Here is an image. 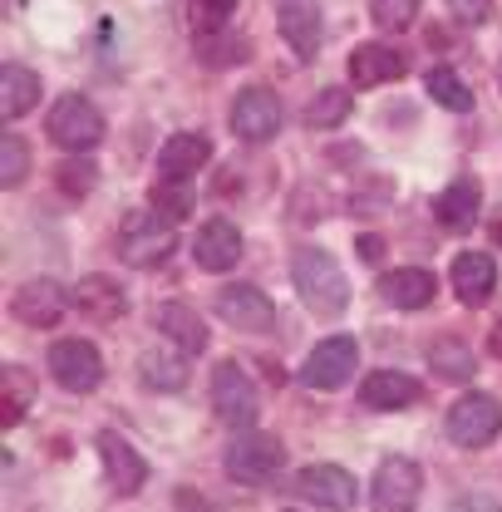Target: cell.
Instances as JSON below:
<instances>
[{"mask_svg": "<svg viewBox=\"0 0 502 512\" xmlns=\"http://www.w3.org/2000/svg\"><path fill=\"white\" fill-rule=\"evenodd\" d=\"M291 276H296V291H301V301L311 306L315 316L335 320L345 306H350L345 271L335 266V256H330V252H315V247L296 252V261H291Z\"/></svg>", "mask_w": 502, "mask_h": 512, "instance_id": "cell-1", "label": "cell"}, {"mask_svg": "<svg viewBox=\"0 0 502 512\" xmlns=\"http://www.w3.org/2000/svg\"><path fill=\"white\" fill-rule=\"evenodd\" d=\"M178 247V232H173V217H153V212H133L124 227H119V256L128 266H163Z\"/></svg>", "mask_w": 502, "mask_h": 512, "instance_id": "cell-2", "label": "cell"}, {"mask_svg": "<svg viewBox=\"0 0 502 512\" xmlns=\"http://www.w3.org/2000/svg\"><path fill=\"white\" fill-rule=\"evenodd\" d=\"M45 133H50V143H60L64 153H89L104 138V119H99V109L84 94H64V99H55V109L45 119Z\"/></svg>", "mask_w": 502, "mask_h": 512, "instance_id": "cell-3", "label": "cell"}, {"mask_svg": "<svg viewBox=\"0 0 502 512\" xmlns=\"http://www.w3.org/2000/svg\"><path fill=\"white\" fill-rule=\"evenodd\" d=\"M502 434V404L493 394H463L448 409V439L458 448H488Z\"/></svg>", "mask_w": 502, "mask_h": 512, "instance_id": "cell-4", "label": "cell"}, {"mask_svg": "<svg viewBox=\"0 0 502 512\" xmlns=\"http://www.w3.org/2000/svg\"><path fill=\"white\" fill-rule=\"evenodd\" d=\"M212 409H217V419L232 424V429H251V424H256V414H261L256 384L247 380V370H242L237 360L217 365V375H212Z\"/></svg>", "mask_w": 502, "mask_h": 512, "instance_id": "cell-5", "label": "cell"}, {"mask_svg": "<svg viewBox=\"0 0 502 512\" xmlns=\"http://www.w3.org/2000/svg\"><path fill=\"white\" fill-rule=\"evenodd\" d=\"M281 463H286V453H281V444L271 434H242L237 444L227 448V478H237L247 488L271 483L281 473Z\"/></svg>", "mask_w": 502, "mask_h": 512, "instance_id": "cell-6", "label": "cell"}, {"mask_svg": "<svg viewBox=\"0 0 502 512\" xmlns=\"http://www.w3.org/2000/svg\"><path fill=\"white\" fill-rule=\"evenodd\" d=\"M50 375L69 394H89L104 380V360H99V350L89 340H55L50 345Z\"/></svg>", "mask_w": 502, "mask_h": 512, "instance_id": "cell-7", "label": "cell"}, {"mask_svg": "<svg viewBox=\"0 0 502 512\" xmlns=\"http://www.w3.org/2000/svg\"><path fill=\"white\" fill-rule=\"evenodd\" d=\"M355 365H360V345H355V335H330V340H320L311 355H306L301 380L311 384V389H340V384L355 375Z\"/></svg>", "mask_w": 502, "mask_h": 512, "instance_id": "cell-8", "label": "cell"}, {"mask_svg": "<svg viewBox=\"0 0 502 512\" xmlns=\"http://www.w3.org/2000/svg\"><path fill=\"white\" fill-rule=\"evenodd\" d=\"M424 493V473L414 458H384L375 473V488H370V503L379 512H409Z\"/></svg>", "mask_w": 502, "mask_h": 512, "instance_id": "cell-9", "label": "cell"}, {"mask_svg": "<svg viewBox=\"0 0 502 512\" xmlns=\"http://www.w3.org/2000/svg\"><path fill=\"white\" fill-rule=\"evenodd\" d=\"M355 478L345 473V468H335V463H315L306 468L301 478H296V498L301 503H311V508H330V512H345L355 508Z\"/></svg>", "mask_w": 502, "mask_h": 512, "instance_id": "cell-10", "label": "cell"}, {"mask_svg": "<svg viewBox=\"0 0 502 512\" xmlns=\"http://www.w3.org/2000/svg\"><path fill=\"white\" fill-rule=\"evenodd\" d=\"M217 316L227 320V325H237V330H251V335L276 330V306L256 286H227V291H217Z\"/></svg>", "mask_w": 502, "mask_h": 512, "instance_id": "cell-11", "label": "cell"}, {"mask_svg": "<svg viewBox=\"0 0 502 512\" xmlns=\"http://www.w3.org/2000/svg\"><path fill=\"white\" fill-rule=\"evenodd\" d=\"M232 128H237V138H247V143L276 138V128H281V99H276L271 89H247V94H237V104H232Z\"/></svg>", "mask_w": 502, "mask_h": 512, "instance_id": "cell-12", "label": "cell"}, {"mask_svg": "<svg viewBox=\"0 0 502 512\" xmlns=\"http://www.w3.org/2000/svg\"><path fill=\"white\" fill-rule=\"evenodd\" d=\"M99 463H104V478H109V488L119 493V498H133L143 483H148V463L133 453L128 439L119 434H99Z\"/></svg>", "mask_w": 502, "mask_h": 512, "instance_id": "cell-13", "label": "cell"}, {"mask_svg": "<svg viewBox=\"0 0 502 512\" xmlns=\"http://www.w3.org/2000/svg\"><path fill=\"white\" fill-rule=\"evenodd\" d=\"M69 301H74V296H64L55 281H25V286L10 296V311H15V320H25V325H35V330H50V325H60Z\"/></svg>", "mask_w": 502, "mask_h": 512, "instance_id": "cell-14", "label": "cell"}, {"mask_svg": "<svg viewBox=\"0 0 502 512\" xmlns=\"http://www.w3.org/2000/svg\"><path fill=\"white\" fill-rule=\"evenodd\" d=\"M192 256L202 271H232L242 261V232L227 222V217H212L197 227V242H192Z\"/></svg>", "mask_w": 502, "mask_h": 512, "instance_id": "cell-15", "label": "cell"}, {"mask_svg": "<svg viewBox=\"0 0 502 512\" xmlns=\"http://www.w3.org/2000/svg\"><path fill=\"white\" fill-rule=\"evenodd\" d=\"M276 25L301 60H315V50H320V5L315 0H276Z\"/></svg>", "mask_w": 502, "mask_h": 512, "instance_id": "cell-16", "label": "cell"}, {"mask_svg": "<svg viewBox=\"0 0 502 512\" xmlns=\"http://www.w3.org/2000/svg\"><path fill=\"white\" fill-rule=\"evenodd\" d=\"M448 276H453V296L463 306H483L493 296V286H498V266H493V256H483V252L453 256V271Z\"/></svg>", "mask_w": 502, "mask_h": 512, "instance_id": "cell-17", "label": "cell"}, {"mask_svg": "<svg viewBox=\"0 0 502 512\" xmlns=\"http://www.w3.org/2000/svg\"><path fill=\"white\" fill-rule=\"evenodd\" d=\"M212 158V143L202 138V133H173L163 148H158V178H178V183H188L197 178V168Z\"/></svg>", "mask_w": 502, "mask_h": 512, "instance_id": "cell-18", "label": "cell"}, {"mask_svg": "<svg viewBox=\"0 0 502 512\" xmlns=\"http://www.w3.org/2000/svg\"><path fill=\"white\" fill-rule=\"evenodd\" d=\"M379 296H384L389 306H399V311H424V306L439 296V281H434L429 271H419V266H404V271L379 276Z\"/></svg>", "mask_w": 502, "mask_h": 512, "instance_id": "cell-19", "label": "cell"}, {"mask_svg": "<svg viewBox=\"0 0 502 512\" xmlns=\"http://www.w3.org/2000/svg\"><path fill=\"white\" fill-rule=\"evenodd\" d=\"M404 55L389 50V45H360L350 55V84L355 89H375V84H389V79H404Z\"/></svg>", "mask_w": 502, "mask_h": 512, "instance_id": "cell-20", "label": "cell"}, {"mask_svg": "<svg viewBox=\"0 0 502 512\" xmlns=\"http://www.w3.org/2000/svg\"><path fill=\"white\" fill-rule=\"evenodd\" d=\"M360 399L370 409H404V404H419L424 399V384L414 375H399V370H379L360 384Z\"/></svg>", "mask_w": 502, "mask_h": 512, "instance_id": "cell-21", "label": "cell"}, {"mask_svg": "<svg viewBox=\"0 0 502 512\" xmlns=\"http://www.w3.org/2000/svg\"><path fill=\"white\" fill-rule=\"evenodd\" d=\"M74 306L94 320H114L128 311V296H124V286L109 281V276H84V281L74 286Z\"/></svg>", "mask_w": 502, "mask_h": 512, "instance_id": "cell-22", "label": "cell"}, {"mask_svg": "<svg viewBox=\"0 0 502 512\" xmlns=\"http://www.w3.org/2000/svg\"><path fill=\"white\" fill-rule=\"evenodd\" d=\"M158 330L183 350V355H202L207 350V325L197 320V311L192 306H183V301H168V306H158Z\"/></svg>", "mask_w": 502, "mask_h": 512, "instance_id": "cell-23", "label": "cell"}, {"mask_svg": "<svg viewBox=\"0 0 502 512\" xmlns=\"http://www.w3.org/2000/svg\"><path fill=\"white\" fill-rule=\"evenodd\" d=\"M478 202H483L478 183H473V178H458V183H448V188L434 197V217H439L448 232H463V227H473Z\"/></svg>", "mask_w": 502, "mask_h": 512, "instance_id": "cell-24", "label": "cell"}, {"mask_svg": "<svg viewBox=\"0 0 502 512\" xmlns=\"http://www.w3.org/2000/svg\"><path fill=\"white\" fill-rule=\"evenodd\" d=\"M40 99V74H30L25 64H5L0 69V114L5 119H25Z\"/></svg>", "mask_w": 502, "mask_h": 512, "instance_id": "cell-25", "label": "cell"}, {"mask_svg": "<svg viewBox=\"0 0 502 512\" xmlns=\"http://www.w3.org/2000/svg\"><path fill=\"white\" fill-rule=\"evenodd\" d=\"M429 365H434V375L448 384H463L478 375V365H473V350L458 340V335H443V340H434L429 345Z\"/></svg>", "mask_w": 502, "mask_h": 512, "instance_id": "cell-26", "label": "cell"}, {"mask_svg": "<svg viewBox=\"0 0 502 512\" xmlns=\"http://www.w3.org/2000/svg\"><path fill=\"white\" fill-rule=\"evenodd\" d=\"M0 384H5V399H0V424H5V429H15V424L25 419L30 399H35V380H30L20 365H10V370L0 375Z\"/></svg>", "mask_w": 502, "mask_h": 512, "instance_id": "cell-27", "label": "cell"}, {"mask_svg": "<svg viewBox=\"0 0 502 512\" xmlns=\"http://www.w3.org/2000/svg\"><path fill=\"white\" fill-rule=\"evenodd\" d=\"M138 370H143V384L148 389H183L188 384V370H183V360L178 355H158V350H148L143 360H138Z\"/></svg>", "mask_w": 502, "mask_h": 512, "instance_id": "cell-28", "label": "cell"}, {"mask_svg": "<svg viewBox=\"0 0 502 512\" xmlns=\"http://www.w3.org/2000/svg\"><path fill=\"white\" fill-rule=\"evenodd\" d=\"M429 94L439 99L443 109H453V114H468L473 109V89L448 69V64H439V69H429Z\"/></svg>", "mask_w": 502, "mask_h": 512, "instance_id": "cell-29", "label": "cell"}, {"mask_svg": "<svg viewBox=\"0 0 502 512\" xmlns=\"http://www.w3.org/2000/svg\"><path fill=\"white\" fill-rule=\"evenodd\" d=\"M350 109H355V99L345 94V89H325V94H315L311 104H306V124L311 128H335L350 119Z\"/></svg>", "mask_w": 502, "mask_h": 512, "instance_id": "cell-30", "label": "cell"}, {"mask_svg": "<svg viewBox=\"0 0 502 512\" xmlns=\"http://www.w3.org/2000/svg\"><path fill=\"white\" fill-rule=\"evenodd\" d=\"M237 15V0H192L188 5V20H192V35H222L227 20Z\"/></svg>", "mask_w": 502, "mask_h": 512, "instance_id": "cell-31", "label": "cell"}, {"mask_svg": "<svg viewBox=\"0 0 502 512\" xmlns=\"http://www.w3.org/2000/svg\"><path fill=\"white\" fill-rule=\"evenodd\" d=\"M30 173V148L20 133H5L0 138V188H20Z\"/></svg>", "mask_w": 502, "mask_h": 512, "instance_id": "cell-32", "label": "cell"}, {"mask_svg": "<svg viewBox=\"0 0 502 512\" xmlns=\"http://www.w3.org/2000/svg\"><path fill=\"white\" fill-rule=\"evenodd\" d=\"M153 207L163 212V217H188L192 212V192H188V183H178V178H158L153 183Z\"/></svg>", "mask_w": 502, "mask_h": 512, "instance_id": "cell-33", "label": "cell"}, {"mask_svg": "<svg viewBox=\"0 0 502 512\" xmlns=\"http://www.w3.org/2000/svg\"><path fill=\"white\" fill-rule=\"evenodd\" d=\"M55 178H60L64 197H89V192H94V183H99V168H94L89 158H69Z\"/></svg>", "mask_w": 502, "mask_h": 512, "instance_id": "cell-34", "label": "cell"}, {"mask_svg": "<svg viewBox=\"0 0 502 512\" xmlns=\"http://www.w3.org/2000/svg\"><path fill=\"white\" fill-rule=\"evenodd\" d=\"M370 10H375V25L384 30H409L419 15V0H370Z\"/></svg>", "mask_w": 502, "mask_h": 512, "instance_id": "cell-35", "label": "cell"}, {"mask_svg": "<svg viewBox=\"0 0 502 512\" xmlns=\"http://www.w3.org/2000/svg\"><path fill=\"white\" fill-rule=\"evenodd\" d=\"M448 10L463 20V25H483L493 15V0H448Z\"/></svg>", "mask_w": 502, "mask_h": 512, "instance_id": "cell-36", "label": "cell"}, {"mask_svg": "<svg viewBox=\"0 0 502 512\" xmlns=\"http://www.w3.org/2000/svg\"><path fill=\"white\" fill-rule=\"evenodd\" d=\"M379 252H384L379 237H360V256H365V261H379Z\"/></svg>", "mask_w": 502, "mask_h": 512, "instance_id": "cell-37", "label": "cell"}, {"mask_svg": "<svg viewBox=\"0 0 502 512\" xmlns=\"http://www.w3.org/2000/svg\"><path fill=\"white\" fill-rule=\"evenodd\" d=\"M488 232H493V242H498V247H502V207H498V212H493V222H488Z\"/></svg>", "mask_w": 502, "mask_h": 512, "instance_id": "cell-38", "label": "cell"}, {"mask_svg": "<svg viewBox=\"0 0 502 512\" xmlns=\"http://www.w3.org/2000/svg\"><path fill=\"white\" fill-rule=\"evenodd\" d=\"M488 350H493V355L502 360V325H493V340H488Z\"/></svg>", "mask_w": 502, "mask_h": 512, "instance_id": "cell-39", "label": "cell"}, {"mask_svg": "<svg viewBox=\"0 0 502 512\" xmlns=\"http://www.w3.org/2000/svg\"><path fill=\"white\" fill-rule=\"evenodd\" d=\"M498 84H502V60H498Z\"/></svg>", "mask_w": 502, "mask_h": 512, "instance_id": "cell-40", "label": "cell"}]
</instances>
